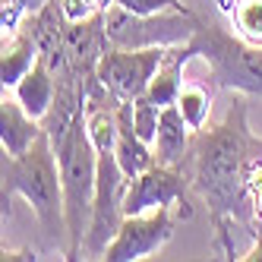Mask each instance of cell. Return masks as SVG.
<instances>
[{"mask_svg":"<svg viewBox=\"0 0 262 262\" xmlns=\"http://www.w3.org/2000/svg\"><path fill=\"white\" fill-rule=\"evenodd\" d=\"M0 259H4V262H16V259H38V256H35V253H16V250L4 247V256H0Z\"/></svg>","mask_w":262,"mask_h":262,"instance_id":"cell-18","label":"cell"},{"mask_svg":"<svg viewBox=\"0 0 262 262\" xmlns=\"http://www.w3.org/2000/svg\"><path fill=\"white\" fill-rule=\"evenodd\" d=\"M190 215H193L190 202L164 205V209L142 212V215H129V218H123L117 237L111 240V247L104 250L101 259H107V262H136V259L155 256L164 243L174 237V228Z\"/></svg>","mask_w":262,"mask_h":262,"instance_id":"cell-6","label":"cell"},{"mask_svg":"<svg viewBox=\"0 0 262 262\" xmlns=\"http://www.w3.org/2000/svg\"><path fill=\"white\" fill-rule=\"evenodd\" d=\"M4 183H0V202L4 218L10 215L13 196H23L35 221L41 224L45 237L54 247H63L67 240V215H63V183H60V161L48 129L35 139V145L23 155H4Z\"/></svg>","mask_w":262,"mask_h":262,"instance_id":"cell-2","label":"cell"},{"mask_svg":"<svg viewBox=\"0 0 262 262\" xmlns=\"http://www.w3.org/2000/svg\"><path fill=\"white\" fill-rule=\"evenodd\" d=\"M177 107H180V114L186 117V123L193 129H202L205 120H209V111H212L209 89L199 85V82H183L180 95H177Z\"/></svg>","mask_w":262,"mask_h":262,"instance_id":"cell-14","label":"cell"},{"mask_svg":"<svg viewBox=\"0 0 262 262\" xmlns=\"http://www.w3.org/2000/svg\"><path fill=\"white\" fill-rule=\"evenodd\" d=\"M41 133H45V126L38 123V117H32L16 101V95L4 92V101H0V145H4V155L29 152Z\"/></svg>","mask_w":262,"mask_h":262,"instance_id":"cell-11","label":"cell"},{"mask_svg":"<svg viewBox=\"0 0 262 262\" xmlns=\"http://www.w3.org/2000/svg\"><path fill=\"white\" fill-rule=\"evenodd\" d=\"M186 190H190V177L183 174V167H167L155 161L148 171L129 180L123 196V215L129 218L164 209V205H180L186 202Z\"/></svg>","mask_w":262,"mask_h":262,"instance_id":"cell-8","label":"cell"},{"mask_svg":"<svg viewBox=\"0 0 262 262\" xmlns=\"http://www.w3.org/2000/svg\"><path fill=\"white\" fill-rule=\"evenodd\" d=\"M35 63H38L35 38L19 26L13 35L4 38V60H0V82H4V89H13Z\"/></svg>","mask_w":262,"mask_h":262,"instance_id":"cell-13","label":"cell"},{"mask_svg":"<svg viewBox=\"0 0 262 262\" xmlns=\"http://www.w3.org/2000/svg\"><path fill=\"white\" fill-rule=\"evenodd\" d=\"M60 161V183H63V215H67V259H79L85 250V234L95 205L98 186V152L85 123V104L70 123L63 139L54 142Z\"/></svg>","mask_w":262,"mask_h":262,"instance_id":"cell-3","label":"cell"},{"mask_svg":"<svg viewBox=\"0 0 262 262\" xmlns=\"http://www.w3.org/2000/svg\"><path fill=\"white\" fill-rule=\"evenodd\" d=\"M114 152H117V161H120L123 174L129 180L155 164V148L136 133L133 101H120V107H117V145H114Z\"/></svg>","mask_w":262,"mask_h":262,"instance_id":"cell-10","label":"cell"},{"mask_svg":"<svg viewBox=\"0 0 262 262\" xmlns=\"http://www.w3.org/2000/svg\"><path fill=\"white\" fill-rule=\"evenodd\" d=\"M193 136L196 129L186 123V117L180 114L177 104H167L161 111V120H158V133H155V161L158 164H167V167H183L186 164V155L193 148Z\"/></svg>","mask_w":262,"mask_h":262,"instance_id":"cell-9","label":"cell"},{"mask_svg":"<svg viewBox=\"0 0 262 262\" xmlns=\"http://www.w3.org/2000/svg\"><path fill=\"white\" fill-rule=\"evenodd\" d=\"M262 155V142L247 126V104L240 98L212 129H196L183 174L190 186L209 202L218 228L228 221H250V174L247 167Z\"/></svg>","mask_w":262,"mask_h":262,"instance_id":"cell-1","label":"cell"},{"mask_svg":"<svg viewBox=\"0 0 262 262\" xmlns=\"http://www.w3.org/2000/svg\"><path fill=\"white\" fill-rule=\"evenodd\" d=\"M240 259H247V262H262V234L256 237V247H253L247 256H240Z\"/></svg>","mask_w":262,"mask_h":262,"instance_id":"cell-19","label":"cell"},{"mask_svg":"<svg viewBox=\"0 0 262 262\" xmlns=\"http://www.w3.org/2000/svg\"><path fill=\"white\" fill-rule=\"evenodd\" d=\"M13 95H16V101H19L32 117L45 120L51 104H54V95H57V76L38 60L19 82L13 85Z\"/></svg>","mask_w":262,"mask_h":262,"instance_id":"cell-12","label":"cell"},{"mask_svg":"<svg viewBox=\"0 0 262 262\" xmlns=\"http://www.w3.org/2000/svg\"><path fill=\"white\" fill-rule=\"evenodd\" d=\"M107 4H114V0H60V7H63L70 23H82L95 13H104Z\"/></svg>","mask_w":262,"mask_h":262,"instance_id":"cell-16","label":"cell"},{"mask_svg":"<svg viewBox=\"0 0 262 262\" xmlns=\"http://www.w3.org/2000/svg\"><path fill=\"white\" fill-rule=\"evenodd\" d=\"M199 16L193 10H164V13H129L120 4H111L104 10V29L114 48H174L186 45L196 35Z\"/></svg>","mask_w":262,"mask_h":262,"instance_id":"cell-5","label":"cell"},{"mask_svg":"<svg viewBox=\"0 0 262 262\" xmlns=\"http://www.w3.org/2000/svg\"><path fill=\"white\" fill-rule=\"evenodd\" d=\"M228 10L234 19V32L250 45L262 48V0H234Z\"/></svg>","mask_w":262,"mask_h":262,"instance_id":"cell-15","label":"cell"},{"mask_svg":"<svg viewBox=\"0 0 262 262\" xmlns=\"http://www.w3.org/2000/svg\"><path fill=\"white\" fill-rule=\"evenodd\" d=\"M196 57H205L212 67V79L221 89H234L243 95L262 98V48L250 45L240 35H231L228 29L202 23L196 26V35L190 38Z\"/></svg>","mask_w":262,"mask_h":262,"instance_id":"cell-4","label":"cell"},{"mask_svg":"<svg viewBox=\"0 0 262 262\" xmlns=\"http://www.w3.org/2000/svg\"><path fill=\"white\" fill-rule=\"evenodd\" d=\"M114 4H120L129 13H142V16H148V13H164V10H183L180 0H114Z\"/></svg>","mask_w":262,"mask_h":262,"instance_id":"cell-17","label":"cell"},{"mask_svg":"<svg viewBox=\"0 0 262 262\" xmlns=\"http://www.w3.org/2000/svg\"><path fill=\"white\" fill-rule=\"evenodd\" d=\"M167 48H139V51H129V48H114L111 45L104 51V57L98 60L95 76L98 82L117 95L120 101H136L142 92L152 82L155 70L161 67Z\"/></svg>","mask_w":262,"mask_h":262,"instance_id":"cell-7","label":"cell"}]
</instances>
